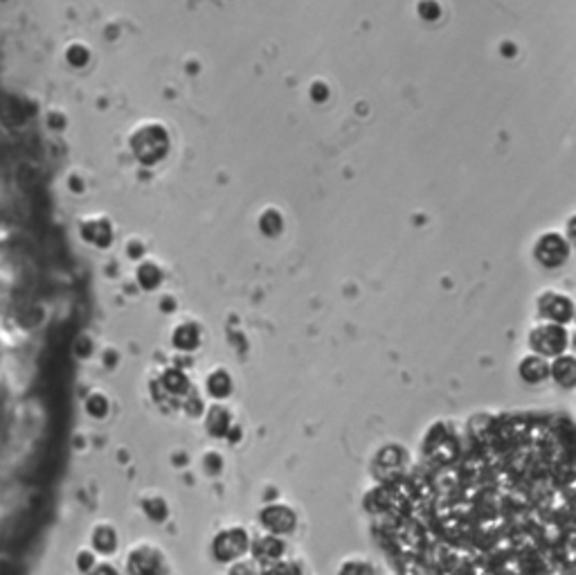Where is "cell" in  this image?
<instances>
[{"label":"cell","instance_id":"obj_1","mask_svg":"<svg viewBox=\"0 0 576 575\" xmlns=\"http://www.w3.org/2000/svg\"><path fill=\"white\" fill-rule=\"evenodd\" d=\"M133 152L144 162L158 161L167 152V135L158 126H144L133 135Z\"/></svg>","mask_w":576,"mask_h":575},{"label":"cell","instance_id":"obj_2","mask_svg":"<svg viewBox=\"0 0 576 575\" xmlns=\"http://www.w3.org/2000/svg\"><path fill=\"white\" fill-rule=\"evenodd\" d=\"M565 251L567 248L563 240H558L556 235H547L538 244V260L545 262V265H558L565 257Z\"/></svg>","mask_w":576,"mask_h":575},{"label":"cell","instance_id":"obj_3","mask_svg":"<svg viewBox=\"0 0 576 575\" xmlns=\"http://www.w3.org/2000/svg\"><path fill=\"white\" fill-rule=\"evenodd\" d=\"M534 345L543 353H556L563 345V330L561 327H554V325H547V327H540V330L534 332Z\"/></svg>","mask_w":576,"mask_h":575},{"label":"cell","instance_id":"obj_4","mask_svg":"<svg viewBox=\"0 0 576 575\" xmlns=\"http://www.w3.org/2000/svg\"><path fill=\"white\" fill-rule=\"evenodd\" d=\"M540 305H543L545 314L554 316V318H567L570 316V302L561 296H547Z\"/></svg>","mask_w":576,"mask_h":575}]
</instances>
